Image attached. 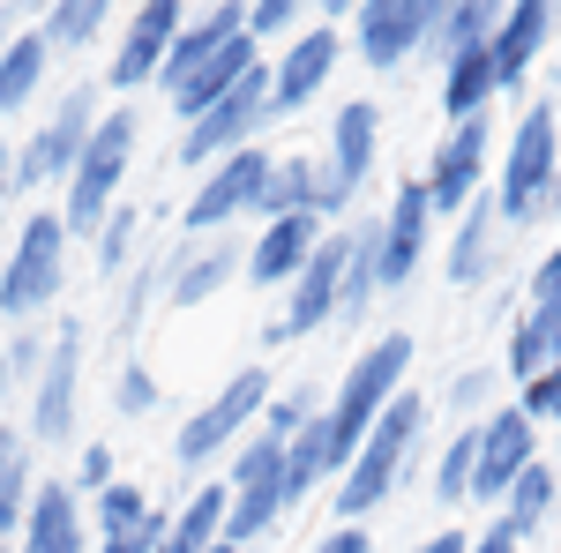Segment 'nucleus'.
Returning a JSON list of instances; mask_svg holds the SVG:
<instances>
[{
    "label": "nucleus",
    "instance_id": "22",
    "mask_svg": "<svg viewBox=\"0 0 561 553\" xmlns=\"http://www.w3.org/2000/svg\"><path fill=\"white\" fill-rule=\"evenodd\" d=\"M15 553H90L83 494H76L68 479H38L31 516H23V531H15Z\"/></svg>",
    "mask_w": 561,
    "mask_h": 553
},
{
    "label": "nucleus",
    "instance_id": "33",
    "mask_svg": "<svg viewBox=\"0 0 561 553\" xmlns=\"http://www.w3.org/2000/svg\"><path fill=\"white\" fill-rule=\"evenodd\" d=\"M494 97H502V83H494V53H465V60L442 68V120H449V128H457V120H479Z\"/></svg>",
    "mask_w": 561,
    "mask_h": 553
},
{
    "label": "nucleus",
    "instance_id": "10",
    "mask_svg": "<svg viewBox=\"0 0 561 553\" xmlns=\"http://www.w3.org/2000/svg\"><path fill=\"white\" fill-rule=\"evenodd\" d=\"M270 150H232L225 165H210L195 180V195H187V210H180V240H217L225 224H240V217L262 210V187H270Z\"/></svg>",
    "mask_w": 561,
    "mask_h": 553
},
{
    "label": "nucleus",
    "instance_id": "1",
    "mask_svg": "<svg viewBox=\"0 0 561 553\" xmlns=\"http://www.w3.org/2000/svg\"><path fill=\"white\" fill-rule=\"evenodd\" d=\"M427 419H434V404L420 396V389H404V396L389 404L382 419L367 426V441H359L352 471L337 479V523H359V516L382 509L397 486H412V471H420V449H427Z\"/></svg>",
    "mask_w": 561,
    "mask_h": 553
},
{
    "label": "nucleus",
    "instance_id": "17",
    "mask_svg": "<svg viewBox=\"0 0 561 553\" xmlns=\"http://www.w3.org/2000/svg\"><path fill=\"white\" fill-rule=\"evenodd\" d=\"M180 31H187V8H180V0H150V8H135L128 31H121V53L105 60V83H113V90H150L158 76H165Z\"/></svg>",
    "mask_w": 561,
    "mask_h": 553
},
{
    "label": "nucleus",
    "instance_id": "5",
    "mask_svg": "<svg viewBox=\"0 0 561 553\" xmlns=\"http://www.w3.org/2000/svg\"><path fill=\"white\" fill-rule=\"evenodd\" d=\"M270 396H277V382H270V367H240L232 382L217 389L203 412H187L173 434V457L180 471H210L225 449H240L248 434L262 426V412H270Z\"/></svg>",
    "mask_w": 561,
    "mask_h": 553
},
{
    "label": "nucleus",
    "instance_id": "12",
    "mask_svg": "<svg viewBox=\"0 0 561 553\" xmlns=\"http://www.w3.org/2000/svg\"><path fill=\"white\" fill-rule=\"evenodd\" d=\"M486 158H494V113L442 128L427 172H420V187H427V203H434V224H442V217L457 224V217H465L479 195H486Z\"/></svg>",
    "mask_w": 561,
    "mask_h": 553
},
{
    "label": "nucleus",
    "instance_id": "26",
    "mask_svg": "<svg viewBox=\"0 0 561 553\" xmlns=\"http://www.w3.org/2000/svg\"><path fill=\"white\" fill-rule=\"evenodd\" d=\"M561 359V299H524V314L510 322V344H502V367L510 382L531 389L547 367Z\"/></svg>",
    "mask_w": 561,
    "mask_h": 553
},
{
    "label": "nucleus",
    "instance_id": "32",
    "mask_svg": "<svg viewBox=\"0 0 561 553\" xmlns=\"http://www.w3.org/2000/svg\"><path fill=\"white\" fill-rule=\"evenodd\" d=\"M105 23H113V8L105 0H53L38 15V38L53 60H68V53H90V45L105 38Z\"/></svg>",
    "mask_w": 561,
    "mask_h": 553
},
{
    "label": "nucleus",
    "instance_id": "35",
    "mask_svg": "<svg viewBox=\"0 0 561 553\" xmlns=\"http://www.w3.org/2000/svg\"><path fill=\"white\" fill-rule=\"evenodd\" d=\"M472 471H479V426H457L449 449H442L434 471H427V494L442 509H465V502H472Z\"/></svg>",
    "mask_w": 561,
    "mask_h": 553
},
{
    "label": "nucleus",
    "instance_id": "43",
    "mask_svg": "<svg viewBox=\"0 0 561 553\" xmlns=\"http://www.w3.org/2000/svg\"><path fill=\"white\" fill-rule=\"evenodd\" d=\"M113 479H121V464H113V441H83V457H76V479H68V486L98 502V494H105Z\"/></svg>",
    "mask_w": 561,
    "mask_h": 553
},
{
    "label": "nucleus",
    "instance_id": "18",
    "mask_svg": "<svg viewBox=\"0 0 561 553\" xmlns=\"http://www.w3.org/2000/svg\"><path fill=\"white\" fill-rule=\"evenodd\" d=\"M232 277H248V247H240L232 232H217V240H180V262H173V285H165V307H173V314H187V307L217 299Z\"/></svg>",
    "mask_w": 561,
    "mask_h": 553
},
{
    "label": "nucleus",
    "instance_id": "53",
    "mask_svg": "<svg viewBox=\"0 0 561 553\" xmlns=\"http://www.w3.org/2000/svg\"><path fill=\"white\" fill-rule=\"evenodd\" d=\"M554 471H561V426H554Z\"/></svg>",
    "mask_w": 561,
    "mask_h": 553
},
{
    "label": "nucleus",
    "instance_id": "48",
    "mask_svg": "<svg viewBox=\"0 0 561 553\" xmlns=\"http://www.w3.org/2000/svg\"><path fill=\"white\" fill-rule=\"evenodd\" d=\"M472 553H517V539L502 523H486V531H472Z\"/></svg>",
    "mask_w": 561,
    "mask_h": 553
},
{
    "label": "nucleus",
    "instance_id": "37",
    "mask_svg": "<svg viewBox=\"0 0 561 553\" xmlns=\"http://www.w3.org/2000/svg\"><path fill=\"white\" fill-rule=\"evenodd\" d=\"M90 247H98V269H105V277H128L135 262H142V210L121 203V210L98 224V240H90Z\"/></svg>",
    "mask_w": 561,
    "mask_h": 553
},
{
    "label": "nucleus",
    "instance_id": "8",
    "mask_svg": "<svg viewBox=\"0 0 561 553\" xmlns=\"http://www.w3.org/2000/svg\"><path fill=\"white\" fill-rule=\"evenodd\" d=\"M270 120H277V113H270V60H262L232 97H217L203 120L180 128V172H210V165H225L232 150H255V135L270 128Z\"/></svg>",
    "mask_w": 561,
    "mask_h": 553
},
{
    "label": "nucleus",
    "instance_id": "52",
    "mask_svg": "<svg viewBox=\"0 0 561 553\" xmlns=\"http://www.w3.org/2000/svg\"><path fill=\"white\" fill-rule=\"evenodd\" d=\"M210 553H240V546H232V539H217V546H210Z\"/></svg>",
    "mask_w": 561,
    "mask_h": 553
},
{
    "label": "nucleus",
    "instance_id": "20",
    "mask_svg": "<svg viewBox=\"0 0 561 553\" xmlns=\"http://www.w3.org/2000/svg\"><path fill=\"white\" fill-rule=\"evenodd\" d=\"M322 232H330V224H314V217H277V224H262L255 240H248V285H255V292H293V277L314 262Z\"/></svg>",
    "mask_w": 561,
    "mask_h": 553
},
{
    "label": "nucleus",
    "instance_id": "27",
    "mask_svg": "<svg viewBox=\"0 0 561 553\" xmlns=\"http://www.w3.org/2000/svg\"><path fill=\"white\" fill-rule=\"evenodd\" d=\"M225 516H232V486H225V479H203V486L180 502V516L165 523V546L158 553H210L217 539H225Z\"/></svg>",
    "mask_w": 561,
    "mask_h": 553
},
{
    "label": "nucleus",
    "instance_id": "44",
    "mask_svg": "<svg viewBox=\"0 0 561 553\" xmlns=\"http://www.w3.org/2000/svg\"><path fill=\"white\" fill-rule=\"evenodd\" d=\"M517 404H524V412H531L539 426H561V359H554V367H547V375H539L531 389H524Z\"/></svg>",
    "mask_w": 561,
    "mask_h": 553
},
{
    "label": "nucleus",
    "instance_id": "6",
    "mask_svg": "<svg viewBox=\"0 0 561 553\" xmlns=\"http://www.w3.org/2000/svg\"><path fill=\"white\" fill-rule=\"evenodd\" d=\"M98 120H105L98 83L60 90V105H53L38 128L23 135V150H15V195H23V187H68L76 165H83V150H90V135H98Z\"/></svg>",
    "mask_w": 561,
    "mask_h": 553
},
{
    "label": "nucleus",
    "instance_id": "34",
    "mask_svg": "<svg viewBox=\"0 0 561 553\" xmlns=\"http://www.w3.org/2000/svg\"><path fill=\"white\" fill-rule=\"evenodd\" d=\"M285 509H293V502H285V479H262V486H248V494H232L225 539H232L240 553H255L262 539H270V531L285 523Z\"/></svg>",
    "mask_w": 561,
    "mask_h": 553
},
{
    "label": "nucleus",
    "instance_id": "25",
    "mask_svg": "<svg viewBox=\"0 0 561 553\" xmlns=\"http://www.w3.org/2000/svg\"><path fill=\"white\" fill-rule=\"evenodd\" d=\"M375 158H382V105L375 97H352V105H337V120H330V172L359 195L375 180Z\"/></svg>",
    "mask_w": 561,
    "mask_h": 553
},
{
    "label": "nucleus",
    "instance_id": "38",
    "mask_svg": "<svg viewBox=\"0 0 561 553\" xmlns=\"http://www.w3.org/2000/svg\"><path fill=\"white\" fill-rule=\"evenodd\" d=\"M494 404H502V367H465L457 382L442 389V412H449V419H465V426H479Z\"/></svg>",
    "mask_w": 561,
    "mask_h": 553
},
{
    "label": "nucleus",
    "instance_id": "4",
    "mask_svg": "<svg viewBox=\"0 0 561 553\" xmlns=\"http://www.w3.org/2000/svg\"><path fill=\"white\" fill-rule=\"evenodd\" d=\"M135 135H142V113H105V120H98L76 180L60 187V224H68V240H98V224L121 210V180H128Z\"/></svg>",
    "mask_w": 561,
    "mask_h": 553
},
{
    "label": "nucleus",
    "instance_id": "31",
    "mask_svg": "<svg viewBox=\"0 0 561 553\" xmlns=\"http://www.w3.org/2000/svg\"><path fill=\"white\" fill-rule=\"evenodd\" d=\"M494 31H502V8H494V0H449V8H442V23H434L427 53L449 68V60H465V53H486Z\"/></svg>",
    "mask_w": 561,
    "mask_h": 553
},
{
    "label": "nucleus",
    "instance_id": "29",
    "mask_svg": "<svg viewBox=\"0 0 561 553\" xmlns=\"http://www.w3.org/2000/svg\"><path fill=\"white\" fill-rule=\"evenodd\" d=\"M31 494H38V449H31L23 426H0V539L23 531Z\"/></svg>",
    "mask_w": 561,
    "mask_h": 553
},
{
    "label": "nucleus",
    "instance_id": "3",
    "mask_svg": "<svg viewBox=\"0 0 561 553\" xmlns=\"http://www.w3.org/2000/svg\"><path fill=\"white\" fill-rule=\"evenodd\" d=\"M561 165V120L554 105H524L517 128H510V150H502V172H494V203H502V224L510 232H531L547 224V187H554Z\"/></svg>",
    "mask_w": 561,
    "mask_h": 553
},
{
    "label": "nucleus",
    "instance_id": "23",
    "mask_svg": "<svg viewBox=\"0 0 561 553\" xmlns=\"http://www.w3.org/2000/svg\"><path fill=\"white\" fill-rule=\"evenodd\" d=\"M554 8L547 0H517V8H502V31H494V83H502V97L510 90H524V76H531V60L547 53V38H554Z\"/></svg>",
    "mask_w": 561,
    "mask_h": 553
},
{
    "label": "nucleus",
    "instance_id": "9",
    "mask_svg": "<svg viewBox=\"0 0 561 553\" xmlns=\"http://www.w3.org/2000/svg\"><path fill=\"white\" fill-rule=\"evenodd\" d=\"M76 412H83V322L60 314L53 322V352H45V375L31 389V449H68L76 441Z\"/></svg>",
    "mask_w": 561,
    "mask_h": 553
},
{
    "label": "nucleus",
    "instance_id": "46",
    "mask_svg": "<svg viewBox=\"0 0 561 553\" xmlns=\"http://www.w3.org/2000/svg\"><path fill=\"white\" fill-rule=\"evenodd\" d=\"M531 299H561V240L539 255V269H531Z\"/></svg>",
    "mask_w": 561,
    "mask_h": 553
},
{
    "label": "nucleus",
    "instance_id": "7",
    "mask_svg": "<svg viewBox=\"0 0 561 553\" xmlns=\"http://www.w3.org/2000/svg\"><path fill=\"white\" fill-rule=\"evenodd\" d=\"M412 359H420L412 330H382V337L367 344V352H352L345 382H337V396H330V419H337V434H345L352 449H359V441H367V426H375L389 404L404 396V375H412Z\"/></svg>",
    "mask_w": 561,
    "mask_h": 553
},
{
    "label": "nucleus",
    "instance_id": "13",
    "mask_svg": "<svg viewBox=\"0 0 561 553\" xmlns=\"http://www.w3.org/2000/svg\"><path fill=\"white\" fill-rule=\"evenodd\" d=\"M434 23H442V0H367L352 8V53L375 68V76H397L412 53L434 45Z\"/></svg>",
    "mask_w": 561,
    "mask_h": 553
},
{
    "label": "nucleus",
    "instance_id": "16",
    "mask_svg": "<svg viewBox=\"0 0 561 553\" xmlns=\"http://www.w3.org/2000/svg\"><path fill=\"white\" fill-rule=\"evenodd\" d=\"M337 60H345V38H337V23H307L300 38L285 45L277 60H270V113H277V120L307 113V105L330 90Z\"/></svg>",
    "mask_w": 561,
    "mask_h": 553
},
{
    "label": "nucleus",
    "instance_id": "36",
    "mask_svg": "<svg viewBox=\"0 0 561 553\" xmlns=\"http://www.w3.org/2000/svg\"><path fill=\"white\" fill-rule=\"evenodd\" d=\"M150 509H158V502H150L135 479H113V486L90 502V531H98V539H128V531L150 523Z\"/></svg>",
    "mask_w": 561,
    "mask_h": 553
},
{
    "label": "nucleus",
    "instance_id": "40",
    "mask_svg": "<svg viewBox=\"0 0 561 553\" xmlns=\"http://www.w3.org/2000/svg\"><path fill=\"white\" fill-rule=\"evenodd\" d=\"M262 479H285V441H270V434H248L240 449H232V471H225V486L232 494H248V486H262Z\"/></svg>",
    "mask_w": 561,
    "mask_h": 553
},
{
    "label": "nucleus",
    "instance_id": "11",
    "mask_svg": "<svg viewBox=\"0 0 561 553\" xmlns=\"http://www.w3.org/2000/svg\"><path fill=\"white\" fill-rule=\"evenodd\" d=\"M345 262H352V224H330V232H322V247H314V262H307L300 277H293V292H285V314L262 330V344H270V352H277V344H293V337H314V330H337Z\"/></svg>",
    "mask_w": 561,
    "mask_h": 553
},
{
    "label": "nucleus",
    "instance_id": "47",
    "mask_svg": "<svg viewBox=\"0 0 561 553\" xmlns=\"http://www.w3.org/2000/svg\"><path fill=\"white\" fill-rule=\"evenodd\" d=\"M420 553H472V531H449V523H442V531L420 539Z\"/></svg>",
    "mask_w": 561,
    "mask_h": 553
},
{
    "label": "nucleus",
    "instance_id": "21",
    "mask_svg": "<svg viewBox=\"0 0 561 553\" xmlns=\"http://www.w3.org/2000/svg\"><path fill=\"white\" fill-rule=\"evenodd\" d=\"M352 457H359V449L337 434V419H330V412H322L314 426H300V434L285 441V502L300 509L307 494H322V479L337 486V479L352 471Z\"/></svg>",
    "mask_w": 561,
    "mask_h": 553
},
{
    "label": "nucleus",
    "instance_id": "42",
    "mask_svg": "<svg viewBox=\"0 0 561 553\" xmlns=\"http://www.w3.org/2000/svg\"><path fill=\"white\" fill-rule=\"evenodd\" d=\"M150 412H158V375L142 359H128L121 382H113V419H150Z\"/></svg>",
    "mask_w": 561,
    "mask_h": 553
},
{
    "label": "nucleus",
    "instance_id": "45",
    "mask_svg": "<svg viewBox=\"0 0 561 553\" xmlns=\"http://www.w3.org/2000/svg\"><path fill=\"white\" fill-rule=\"evenodd\" d=\"M307 553H375V531H359V523H337V531H322Z\"/></svg>",
    "mask_w": 561,
    "mask_h": 553
},
{
    "label": "nucleus",
    "instance_id": "41",
    "mask_svg": "<svg viewBox=\"0 0 561 553\" xmlns=\"http://www.w3.org/2000/svg\"><path fill=\"white\" fill-rule=\"evenodd\" d=\"M307 31V8H293V0H248V38L262 45H277V38H300Z\"/></svg>",
    "mask_w": 561,
    "mask_h": 553
},
{
    "label": "nucleus",
    "instance_id": "50",
    "mask_svg": "<svg viewBox=\"0 0 561 553\" xmlns=\"http://www.w3.org/2000/svg\"><path fill=\"white\" fill-rule=\"evenodd\" d=\"M15 396V359H8V337H0V404Z\"/></svg>",
    "mask_w": 561,
    "mask_h": 553
},
{
    "label": "nucleus",
    "instance_id": "15",
    "mask_svg": "<svg viewBox=\"0 0 561 553\" xmlns=\"http://www.w3.org/2000/svg\"><path fill=\"white\" fill-rule=\"evenodd\" d=\"M539 464V419L524 404H494L479 419V471H472V502L502 509V494L517 486L524 471Z\"/></svg>",
    "mask_w": 561,
    "mask_h": 553
},
{
    "label": "nucleus",
    "instance_id": "54",
    "mask_svg": "<svg viewBox=\"0 0 561 553\" xmlns=\"http://www.w3.org/2000/svg\"><path fill=\"white\" fill-rule=\"evenodd\" d=\"M0 553H15V546H0Z\"/></svg>",
    "mask_w": 561,
    "mask_h": 553
},
{
    "label": "nucleus",
    "instance_id": "49",
    "mask_svg": "<svg viewBox=\"0 0 561 553\" xmlns=\"http://www.w3.org/2000/svg\"><path fill=\"white\" fill-rule=\"evenodd\" d=\"M15 203V150H8V135H0V217Z\"/></svg>",
    "mask_w": 561,
    "mask_h": 553
},
{
    "label": "nucleus",
    "instance_id": "24",
    "mask_svg": "<svg viewBox=\"0 0 561 553\" xmlns=\"http://www.w3.org/2000/svg\"><path fill=\"white\" fill-rule=\"evenodd\" d=\"M255 68H262V53H255V38H248V31H240V38H225V45L210 53V60H203V68H195V76H187V83L173 90L180 128H187V120H203V113H210L217 97H232V90L248 83Z\"/></svg>",
    "mask_w": 561,
    "mask_h": 553
},
{
    "label": "nucleus",
    "instance_id": "28",
    "mask_svg": "<svg viewBox=\"0 0 561 553\" xmlns=\"http://www.w3.org/2000/svg\"><path fill=\"white\" fill-rule=\"evenodd\" d=\"M554 509H561V471L539 457V464H531L517 486L502 494V516H494V523H502V531H510V539L524 546V539H539V531L554 523Z\"/></svg>",
    "mask_w": 561,
    "mask_h": 553
},
{
    "label": "nucleus",
    "instance_id": "2",
    "mask_svg": "<svg viewBox=\"0 0 561 553\" xmlns=\"http://www.w3.org/2000/svg\"><path fill=\"white\" fill-rule=\"evenodd\" d=\"M68 247L76 240H68L60 210H31L23 232L8 240V255H0V314L15 330L60 307V292H68Z\"/></svg>",
    "mask_w": 561,
    "mask_h": 553
},
{
    "label": "nucleus",
    "instance_id": "14",
    "mask_svg": "<svg viewBox=\"0 0 561 553\" xmlns=\"http://www.w3.org/2000/svg\"><path fill=\"white\" fill-rule=\"evenodd\" d=\"M427 247H434V203L420 187V172H412V180L389 187V210L375 217V277H382V292H404L420 277Z\"/></svg>",
    "mask_w": 561,
    "mask_h": 553
},
{
    "label": "nucleus",
    "instance_id": "19",
    "mask_svg": "<svg viewBox=\"0 0 561 553\" xmlns=\"http://www.w3.org/2000/svg\"><path fill=\"white\" fill-rule=\"evenodd\" d=\"M502 240H510V224H502V203H494V187L479 195L472 210L457 217V232H449V285L457 292H479V285H494V269H502Z\"/></svg>",
    "mask_w": 561,
    "mask_h": 553
},
{
    "label": "nucleus",
    "instance_id": "30",
    "mask_svg": "<svg viewBox=\"0 0 561 553\" xmlns=\"http://www.w3.org/2000/svg\"><path fill=\"white\" fill-rule=\"evenodd\" d=\"M53 76V53H45L38 31H15V38L0 45V120H15V113H31V97L45 90Z\"/></svg>",
    "mask_w": 561,
    "mask_h": 553
},
{
    "label": "nucleus",
    "instance_id": "51",
    "mask_svg": "<svg viewBox=\"0 0 561 553\" xmlns=\"http://www.w3.org/2000/svg\"><path fill=\"white\" fill-rule=\"evenodd\" d=\"M8 23H15V15H8V8H0V45H8Z\"/></svg>",
    "mask_w": 561,
    "mask_h": 553
},
{
    "label": "nucleus",
    "instance_id": "39",
    "mask_svg": "<svg viewBox=\"0 0 561 553\" xmlns=\"http://www.w3.org/2000/svg\"><path fill=\"white\" fill-rule=\"evenodd\" d=\"M322 412H330V404H322V389H314V382H293V389H277V396H270L262 434H270V441H293V434H300V426H314Z\"/></svg>",
    "mask_w": 561,
    "mask_h": 553
}]
</instances>
